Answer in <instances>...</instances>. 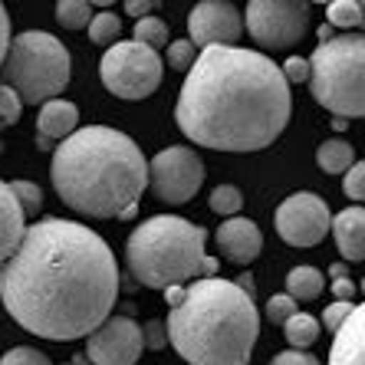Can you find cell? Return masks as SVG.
I'll use <instances>...</instances> for the list:
<instances>
[{
    "label": "cell",
    "mask_w": 365,
    "mask_h": 365,
    "mask_svg": "<svg viewBox=\"0 0 365 365\" xmlns=\"http://www.w3.org/2000/svg\"><path fill=\"white\" fill-rule=\"evenodd\" d=\"M119 264L109 244L76 221L30 224L0 267V299L10 319L53 342L86 339L119 299Z\"/></svg>",
    "instance_id": "obj_1"
},
{
    "label": "cell",
    "mask_w": 365,
    "mask_h": 365,
    "mask_svg": "<svg viewBox=\"0 0 365 365\" xmlns=\"http://www.w3.org/2000/svg\"><path fill=\"white\" fill-rule=\"evenodd\" d=\"M293 115L280 66L244 46H204L181 86L175 122L201 148L260 152Z\"/></svg>",
    "instance_id": "obj_2"
},
{
    "label": "cell",
    "mask_w": 365,
    "mask_h": 365,
    "mask_svg": "<svg viewBox=\"0 0 365 365\" xmlns=\"http://www.w3.org/2000/svg\"><path fill=\"white\" fill-rule=\"evenodd\" d=\"M50 178L63 204L76 214L128 221L148 187V162L125 132L86 125L53 148Z\"/></svg>",
    "instance_id": "obj_3"
},
{
    "label": "cell",
    "mask_w": 365,
    "mask_h": 365,
    "mask_svg": "<svg viewBox=\"0 0 365 365\" xmlns=\"http://www.w3.org/2000/svg\"><path fill=\"white\" fill-rule=\"evenodd\" d=\"M171 313L165 332L187 365H247L260 336L257 303L234 280L204 277L162 289Z\"/></svg>",
    "instance_id": "obj_4"
},
{
    "label": "cell",
    "mask_w": 365,
    "mask_h": 365,
    "mask_svg": "<svg viewBox=\"0 0 365 365\" xmlns=\"http://www.w3.org/2000/svg\"><path fill=\"white\" fill-rule=\"evenodd\" d=\"M132 280L148 289L185 287L217 273V257H207V230L178 214H155L142 221L125 244Z\"/></svg>",
    "instance_id": "obj_5"
},
{
    "label": "cell",
    "mask_w": 365,
    "mask_h": 365,
    "mask_svg": "<svg viewBox=\"0 0 365 365\" xmlns=\"http://www.w3.org/2000/svg\"><path fill=\"white\" fill-rule=\"evenodd\" d=\"M313 99L339 119H359L365 112V40L362 34H342L319 43L309 56Z\"/></svg>",
    "instance_id": "obj_6"
},
{
    "label": "cell",
    "mask_w": 365,
    "mask_h": 365,
    "mask_svg": "<svg viewBox=\"0 0 365 365\" xmlns=\"http://www.w3.org/2000/svg\"><path fill=\"white\" fill-rule=\"evenodd\" d=\"M4 86L20 96V102L43 106L69 86L73 60L69 50L46 30H24L10 40L4 56Z\"/></svg>",
    "instance_id": "obj_7"
},
{
    "label": "cell",
    "mask_w": 365,
    "mask_h": 365,
    "mask_svg": "<svg viewBox=\"0 0 365 365\" xmlns=\"http://www.w3.org/2000/svg\"><path fill=\"white\" fill-rule=\"evenodd\" d=\"M99 76H102V86L115 99L138 102V99H148L162 86L165 63L158 56V50H148V46H142L135 40H119L102 53Z\"/></svg>",
    "instance_id": "obj_8"
},
{
    "label": "cell",
    "mask_w": 365,
    "mask_h": 365,
    "mask_svg": "<svg viewBox=\"0 0 365 365\" xmlns=\"http://www.w3.org/2000/svg\"><path fill=\"white\" fill-rule=\"evenodd\" d=\"M247 34L257 46L289 50L309 34V4L299 0H250L247 4Z\"/></svg>",
    "instance_id": "obj_9"
},
{
    "label": "cell",
    "mask_w": 365,
    "mask_h": 365,
    "mask_svg": "<svg viewBox=\"0 0 365 365\" xmlns=\"http://www.w3.org/2000/svg\"><path fill=\"white\" fill-rule=\"evenodd\" d=\"M204 162L187 145H168L148 162V187L165 204H185L201 191Z\"/></svg>",
    "instance_id": "obj_10"
},
{
    "label": "cell",
    "mask_w": 365,
    "mask_h": 365,
    "mask_svg": "<svg viewBox=\"0 0 365 365\" xmlns=\"http://www.w3.org/2000/svg\"><path fill=\"white\" fill-rule=\"evenodd\" d=\"M329 204L323 201L313 191H297L289 195L287 201L277 207L273 214V224H277V234H280L283 244L289 247H316L323 244L326 234H329Z\"/></svg>",
    "instance_id": "obj_11"
},
{
    "label": "cell",
    "mask_w": 365,
    "mask_h": 365,
    "mask_svg": "<svg viewBox=\"0 0 365 365\" xmlns=\"http://www.w3.org/2000/svg\"><path fill=\"white\" fill-rule=\"evenodd\" d=\"M142 349V326L132 316H109L86 336V359L93 365H135Z\"/></svg>",
    "instance_id": "obj_12"
},
{
    "label": "cell",
    "mask_w": 365,
    "mask_h": 365,
    "mask_svg": "<svg viewBox=\"0 0 365 365\" xmlns=\"http://www.w3.org/2000/svg\"><path fill=\"white\" fill-rule=\"evenodd\" d=\"M187 40L197 50L204 46H237L244 34V17L230 0H201L187 14Z\"/></svg>",
    "instance_id": "obj_13"
},
{
    "label": "cell",
    "mask_w": 365,
    "mask_h": 365,
    "mask_svg": "<svg viewBox=\"0 0 365 365\" xmlns=\"http://www.w3.org/2000/svg\"><path fill=\"white\" fill-rule=\"evenodd\" d=\"M217 247L227 260L240 267H250L264 250V234L250 217H227L217 230Z\"/></svg>",
    "instance_id": "obj_14"
},
{
    "label": "cell",
    "mask_w": 365,
    "mask_h": 365,
    "mask_svg": "<svg viewBox=\"0 0 365 365\" xmlns=\"http://www.w3.org/2000/svg\"><path fill=\"white\" fill-rule=\"evenodd\" d=\"M326 365H365V313H362V306H352L349 319L339 326Z\"/></svg>",
    "instance_id": "obj_15"
},
{
    "label": "cell",
    "mask_w": 365,
    "mask_h": 365,
    "mask_svg": "<svg viewBox=\"0 0 365 365\" xmlns=\"http://www.w3.org/2000/svg\"><path fill=\"white\" fill-rule=\"evenodd\" d=\"M329 230L336 237L339 254L346 257V264H359L365 257V211L362 207H346L329 221Z\"/></svg>",
    "instance_id": "obj_16"
},
{
    "label": "cell",
    "mask_w": 365,
    "mask_h": 365,
    "mask_svg": "<svg viewBox=\"0 0 365 365\" xmlns=\"http://www.w3.org/2000/svg\"><path fill=\"white\" fill-rule=\"evenodd\" d=\"M36 128H40V138L46 142H56V138H69L79 128V109L66 99H50L40 106V115H36Z\"/></svg>",
    "instance_id": "obj_17"
},
{
    "label": "cell",
    "mask_w": 365,
    "mask_h": 365,
    "mask_svg": "<svg viewBox=\"0 0 365 365\" xmlns=\"http://www.w3.org/2000/svg\"><path fill=\"white\" fill-rule=\"evenodd\" d=\"M24 230H26L24 211H20V204L14 201V195H10L7 181H0V267H4V260H7L14 250H17Z\"/></svg>",
    "instance_id": "obj_18"
},
{
    "label": "cell",
    "mask_w": 365,
    "mask_h": 365,
    "mask_svg": "<svg viewBox=\"0 0 365 365\" xmlns=\"http://www.w3.org/2000/svg\"><path fill=\"white\" fill-rule=\"evenodd\" d=\"M326 289V277L316 267H293L287 273V297L293 303H309V299H319Z\"/></svg>",
    "instance_id": "obj_19"
},
{
    "label": "cell",
    "mask_w": 365,
    "mask_h": 365,
    "mask_svg": "<svg viewBox=\"0 0 365 365\" xmlns=\"http://www.w3.org/2000/svg\"><path fill=\"white\" fill-rule=\"evenodd\" d=\"M356 162H359L356 148L349 142H342V138H329V142H323L316 148V165H319L326 175H346Z\"/></svg>",
    "instance_id": "obj_20"
},
{
    "label": "cell",
    "mask_w": 365,
    "mask_h": 365,
    "mask_svg": "<svg viewBox=\"0 0 365 365\" xmlns=\"http://www.w3.org/2000/svg\"><path fill=\"white\" fill-rule=\"evenodd\" d=\"M283 336H287L289 349L306 352V349L319 339V319H313V316H306V313L289 316L287 323H283Z\"/></svg>",
    "instance_id": "obj_21"
},
{
    "label": "cell",
    "mask_w": 365,
    "mask_h": 365,
    "mask_svg": "<svg viewBox=\"0 0 365 365\" xmlns=\"http://www.w3.org/2000/svg\"><path fill=\"white\" fill-rule=\"evenodd\" d=\"M326 24L329 26H342V30H362L365 24V14H362V4L359 0H332L329 7H326Z\"/></svg>",
    "instance_id": "obj_22"
},
{
    "label": "cell",
    "mask_w": 365,
    "mask_h": 365,
    "mask_svg": "<svg viewBox=\"0 0 365 365\" xmlns=\"http://www.w3.org/2000/svg\"><path fill=\"white\" fill-rule=\"evenodd\" d=\"M93 20V4L86 0H60L56 4V24L66 30H86Z\"/></svg>",
    "instance_id": "obj_23"
},
{
    "label": "cell",
    "mask_w": 365,
    "mask_h": 365,
    "mask_svg": "<svg viewBox=\"0 0 365 365\" xmlns=\"http://www.w3.org/2000/svg\"><path fill=\"white\" fill-rule=\"evenodd\" d=\"M119 34H122V20L109 10H102V14H93L89 20V40L96 46H109V43H119Z\"/></svg>",
    "instance_id": "obj_24"
},
{
    "label": "cell",
    "mask_w": 365,
    "mask_h": 365,
    "mask_svg": "<svg viewBox=\"0 0 365 365\" xmlns=\"http://www.w3.org/2000/svg\"><path fill=\"white\" fill-rule=\"evenodd\" d=\"M135 43L148 46V50H158L168 43V24L162 17H142L135 20Z\"/></svg>",
    "instance_id": "obj_25"
},
{
    "label": "cell",
    "mask_w": 365,
    "mask_h": 365,
    "mask_svg": "<svg viewBox=\"0 0 365 365\" xmlns=\"http://www.w3.org/2000/svg\"><path fill=\"white\" fill-rule=\"evenodd\" d=\"M10 195H14V201L20 204V211H24V217H36L43 207V191L40 185H34V181H10Z\"/></svg>",
    "instance_id": "obj_26"
},
{
    "label": "cell",
    "mask_w": 365,
    "mask_h": 365,
    "mask_svg": "<svg viewBox=\"0 0 365 365\" xmlns=\"http://www.w3.org/2000/svg\"><path fill=\"white\" fill-rule=\"evenodd\" d=\"M211 211L214 214H224V217H237L240 207H244V195H240V187L234 185H217L211 191Z\"/></svg>",
    "instance_id": "obj_27"
},
{
    "label": "cell",
    "mask_w": 365,
    "mask_h": 365,
    "mask_svg": "<svg viewBox=\"0 0 365 365\" xmlns=\"http://www.w3.org/2000/svg\"><path fill=\"white\" fill-rule=\"evenodd\" d=\"M197 60V46L191 40H175L168 43V66L178 69V73H187Z\"/></svg>",
    "instance_id": "obj_28"
},
{
    "label": "cell",
    "mask_w": 365,
    "mask_h": 365,
    "mask_svg": "<svg viewBox=\"0 0 365 365\" xmlns=\"http://www.w3.org/2000/svg\"><path fill=\"white\" fill-rule=\"evenodd\" d=\"M297 303L287 297V293H277V297L267 299V319H270L273 326H283L289 319V316H297Z\"/></svg>",
    "instance_id": "obj_29"
},
{
    "label": "cell",
    "mask_w": 365,
    "mask_h": 365,
    "mask_svg": "<svg viewBox=\"0 0 365 365\" xmlns=\"http://www.w3.org/2000/svg\"><path fill=\"white\" fill-rule=\"evenodd\" d=\"M0 365H53V362L43 352H36L34 346H14L10 352H4Z\"/></svg>",
    "instance_id": "obj_30"
},
{
    "label": "cell",
    "mask_w": 365,
    "mask_h": 365,
    "mask_svg": "<svg viewBox=\"0 0 365 365\" xmlns=\"http://www.w3.org/2000/svg\"><path fill=\"white\" fill-rule=\"evenodd\" d=\"M20 112H24L20 96L14 93L10 86L0 83V122H4V125H14V122H20Z\"/></svg>",
    "instance_id": "obj_31"
},
{
    "label": "cell",
    "mask_w": 365,
    "mask_h": 365,
    "mask_svg": "<svg viewBox=\"0 0 365 365\" xmlns=\"http://www.w3.org/2000/svg\"><path fill=\"white\" fill-rule=\"evenodd\" d=\"M342 191H346L349 201H362L365 197V165L356 162L352 168L346 171V178H342Z\"/></svg>",
    "instance_id": "obj_32"
},
{
    "label": "cell",
    "mask_w": 365,
    "mask_h": 365,
    "mask_svg": "<svg viewBox=\"0 0 365 365\" xmlns=\"http://www.w3.org/2000/svg\"><path fill=\"white\" fill-rule=\"evenodd\" d=\"M142 342H145V349H152V352H162V349L168 346V332H165L162 319H148V323L142 326Z\"/></svg>",
    "instance_id": "obj_33"
},
{
    "label": "cell",
    "mask_w": 365,
    "mask_h": 365,
    "mask_svg": "<svg viewBox=\"0 0 365 365\" xmlns=\"http://www.w3.org/2000/svg\"><path fill=\"white\" fill-rule=\"evenodd\" d=\"M352 306L356 303H329L326 306V313H323V323H326V332H339V326L349 319V313H352Z\"/></svg>",
    "instance_id": "obj_34"
},
{
    "label": "cell",
    "mask_w": 365,
    "mask_h": 365,
    "mask_svg": "<svg viewBox=\"0 0 365 365\" xmlns=\"http://www.w3.org/2000/svg\"><path fill=\"white\" fill-rule=\"evenodd\" d=\"M280 73H283V79H287V86L306 83V79H309V63H306L303 56H289V60L280 66Z\"/></svg>",
    "instance_id": "obj_35"
},
{
    "label": "cell",
    "mask_w": 365,
    "mask_h": 365,
    "mask_svg": "<svg viewBox=\"0 0 365 365\" xmlns=\"http://www.w3.org/2000/svg\"><path fill=\"white\" fill-rule=\"evenodd\" d=\"M270 365H323L316 356H309V352H297V349H287V352H280V356H273Z\"/></svg>",
    "instance_id": "obj_36"
},
{
    "label": "cell",
    "mask_w": 365,
    "mask_h": 365,
    "mask_svg": "<svg viewBox=\"0 0 365 365\" xmlns=\"http://www.w3.org/2000/svg\"><path fill=\"white\" fill-rule=\"evenodd\" d=\"M356 289H359V287L349 280V277H339V280L332 283V297H336V303H352Z\"/></svg>",
    "instance_id": "obj_37"
},
{
    "label": "cell",
    "mask_w": 365,
    "mask_h": 365,
    "mask_svg": "<svg viewBox=\"0 0 365 365\" xmlns=\"http://www.w3.org/2000/svg\"><path fill=\"white\" fill-rule=\"evenodd\" d=\"M7 46H10V17H7V7L0 4V66H4Z\"/></svg>",
    "instance_id": "obj_38"
},
{
    "label": "cell",
    "mask_w": 365,
    "mask_h": 365,
    "mask_svg": "<svg viewBox=\"0 0 365 365\" xmlns=\"http://www.w3.org/2000/svg\"><path fill=\"white\" fill-rule=\"evenodd\" d=\"M152 10H155V4H148V0H142V4H138V0H128L125 4V14L128 17H152Z\"/></svg>",
    "instance_id": "obj_39"
},
{
    "label": "cell",
    "mask_w": 365,
    "mask_h": 365,
    "mask_svg": "<svg viewBox=\"0 0 365 365\" xmlns=\"http://www.w3.org/2000/svg\"><path fill=\"white\" fill-rule=\"evenodd\" d=\"M234 283H237V289H244V293H247V297H250V299H254V277H250V270H247V273H240V277H237V280H234Z\"/></svg>",
    "instance_id": "obj_40"
},
{
    "label": "cell",
    "mask_w": 365,
    "mask_h": 365,
    "mask_svg": "<svg viewBox=\"0 0 365 365\" xmlns=\"http://www.w3.org/2000/svg\"><path fill=\"white\" fill-rule=\"evenodd\" d=\"M326 40H332V26L329 24L319 26V43H326Z\"/></svg>",
    "instance_id": "obj_41"
},
{
    "label": "cell",
    "mask_w": 365,
    "mask_h": 365,
    "mask_svg": "<svg viewBox=\"0 0 365 365\" xmlns=\"http://www.w3.org/2000/svg\"><path fill=\"white\" fill-rule=\"evenodd\" d=\"M69 365H89V359H86V352H76V356L69 359Z\"/></svg>",
    "instance_id": "obj_42"
},
{
    "label": "cell",
    "mask_w": 365,
    "mask_h": 365,
    "mask_svg": "<svg viewBox=\"0 0 365 365\" xmlns=\"http://www.w3.org/2000/svg\"><path fill=\"white\" fill-rule=\"evenodd\" d=\"M332 128H336V132H346V128H349V122H346V119H339V115H336V119H332Z\"/></svg>",
    "instance_id": "obj_43"
},
{
    "label": "cell",
    "mask_w": 365,
    "mask_h": 365,
    "mask_svg": "<svg viewBox=\"0 0 365 365\" xmlns=\"http://www.w3.org/2000/svg\"><path fill=\"white\" fill-rule=\"evenodd\" d=\"M332 277L339 280V277H346V264H332Z\"/></svg>",
    "instance_id": "obj_44"
},
{
    "label": "cell",
    "mask_w": 365,
    "mask_h": 365,
    "mask_svg": "<svg viewBox=\"0 0 365 365\" xmlns=\"http://www.w3.org/2000/svg\"><path fill=\"white\" fill-rule=\"evenodd\" d=\"M4 128H7V125H4V122H0V132H4Z\"/></svg>",
    "instance_id": "obj_45"
},
{
    "label": "cell",
    "mask_w": 365,
    "mask_h": 365,
    "mask_svg": "<svg viewBox=\"0 0 365 365\" xmlns=\"http://www.w3.org/2000/svg\"><path fill=\"white\" fill-rule=\"evenodd\" d=\"M0 152H4V145H0Z\"/></svg>",
    "instance_id": "obj_46"
},
{
    "label": "cell",
    "mask_w": 365,
    "mask_h": 365,
    "mask_svg": "<svg viewBox=\"0 0 365 365\" xmlns=\"http://www.w3.org/2000/svg\"><path fill=\"white\" fill-rule=\"evenodd\" d=\"M63 365H69V362H63Z\"/></svg>",
    "instance_id": "obj_47"
}]
</instances>
